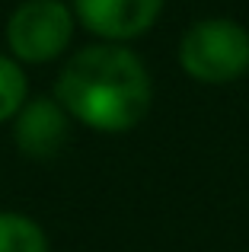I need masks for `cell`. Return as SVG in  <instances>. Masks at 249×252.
Instances as JSON below:
<instances>
[{
    "mask_svg": "<svg viewBox=\"0 0 249 252\" xmlns=\"http://www.w3.org/2000/svg\"><path fill=\"white\" fill-rule=\"evenodd\" d=\"M74 13L64 0H23L6 19V45L19 64H45L67 51Z\"/></svg>",
    "mask_w": 249,
    "mask_h": 252,
    "instance_id": "cell-3",
    "label": "cell"
},
{
    "mask_svg": "<svg viewBox=\"0 0 249 252\" xmlns=\"http://www.w3.org/2000/svg\"><path fill=\"white\" fill-rule=\"evenodd\" d=\"M29 99V80L16 58L0 55V122H13Z\"/></svg>",
    "mask_w": 249,
    "mask_h": 252,
    "instance_id": "cell-7",
    "label": "cell"
},
{
    "mask_svg": "<svg viewBox=\"0 0 249 252\" xmlns=\"http://www.w3.org/2000/svg\"><path fill=\"white\" fill-rule=\"evenodd\" d=\"M64 3H67V0H64Z\"/></svg>",
    "mask_w": 249,
    "mask_h": 252,
    "instance_id": "cell-8",
    "label": "cell"
},
{
    "mask_svg": "<svg viewBox=\"0 0 249 252\" xmlns=\"http://www.w3.org/2000/svg\"><path fill=\"white\" fill-rule=\"evenodd\" d=\"M166 0H74V13L102 42H131L160 19Z\"/></svg>",
    "mask_w": 249,
    "mask_h": 252,
    "instance_id": "cell-4",
    "label": "cell"
},
{
    "mask_svg": "<svg viewBox=\"0 0 249 252\" xmlns=\"http://www.w3.org/2000/svg\"><path fill=\"white\" fill-rule=\"evenodd\" d=\"M179 64L198 83H233L249 70V32L237 19H198L179 42Z\"/></svg>",
    "mask_w": 249,
    "mask_h": 252,
    "instance_id": "cell-2",
    "label": "cell"
},
{
    "mask_svg": "<svg viewBox=\"0 0 249 252\" xmlns=\"http://www.w3.org/2000/svg\"><path fill=\"white\" fill-rule=\"evenodd\" d=\"M70 134V115L58 99L38 96L26 99V105L13 118V141H16L19 154L32 157V160H48V157L61 154Z\"/></svg>",
    "mask_w": 249,
    "mask_h": 252,
    "instance_id": "cell-5",
    "label": "cell"
},
{
    "mask_svg": "<svg viewBox=\"0 0 249 252\" xmlns=\"http://www.w3.org/2000/svg\"><path fill=\"white\" fill-rule=\"evenodd\" d=\"M0 252H48V236L32 217L0 211Z\"/></svg>",
    "mask_w": 249,
    "mask_h": 252,
    "instance_id": "cell-6",
    "label": "cell"
},
{
    "mask_svg": "<svg viewBox=\"0 0 249 252\" xmlns=\"http://www.w3.org/2000/svg\"><path fill=\"white\" fill-rule=\"evenodd\" d=\"M55 99L83 128L122 134L137 128L150 112L154 83L128 45L99 42L80 48L61 67Z\"/></svg>",
    "mask_w": 249,
    "mask_h": 252,
    "instance_id": "cell-1",
    "label": "cell"
}]
</instances>
